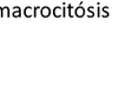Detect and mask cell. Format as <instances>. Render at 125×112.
<instances>
[{"mask_svg": "<svg viewBox=\"0 0 125 112\" xmlns=\"http://www.w3.org/2000/svg\"><path fill=\"white\" fill-rule=\"evenodd\" d=\"M52 14L56 17V18H60L62 17V8L60 6H56L53 8V11H52Z\"/></svg>", "mask_w": 125, "mask_h": 112, "instance_id": "obj_3", "label": "cell"}, {"mask_svg": "<svg viewBox=\"0 0 125 112\" xmlns=\"http://www.w3.org/2000/svg\"><path fill=\"white\" fill-rule=\"evenodd\" d=\"M1 15H2V7L0 6V17H1Z\"/></svg>", "mask_w": 125, "mask_h": 112, "instance_id": "obj_13", "label": "cell"}, {"mask_svg": "<svg viewBox=\"0 0 125 112\" xmlns=\"http://www.w3.org/2000/svg\"><path fill=\"white\" fill-rule=\"evenodd\" d=\"M87 18H93L96 14H94V7L93 6H90L89 8H87Z\"/></svg>", "mask_w": 125, "mask_h": 112, "instance_id": "obj_8", "label": "cell"}, {"mask_svg": "<svg viewBox=\"0 0 125 112\" xmlns=\"http://www.w3.org/2000/svg\"><path fill=\"white\" fill-rule=\"evenodd\" d=\"M67 17V7H62V18Z\"/></svg>", "mask_w": 125, "mask_h": 112, "instance_id": "obj_10", "label": "cell"}, {"mask_svg": "<svg viewBox=\"0 0 125 112\" xmlns=\"http://www.w3.org/2000/svg\"><path fill=\"white\" fill-rule=\"evenodd\" d=\"M12 17H14V18H19V17H21V8H20L19 6L13 7V12H12Z\"/></svg>", "mask_w": 125, "mask_h": 112, "instance_id": "obj_5", "label": "cell"}, {"mask_svg": "<svg viewBox=\"0 0 125 112\" xmlns=\"http://www.w3.org/2000/svg\"><path fill=\"white\" fill-rule=\"evenodd\" d=\"M24 15L26 17V18H31V17H33V7L31 6H26L24 8Z\"/></svg>", "mask_w": 125, "mask_h": 112, "instance_id": "obj_4", "label": "cell"}, {"mask_svg": "<svg viewBox=\"0 0 125 112\" xmlns=\"http://www.w3.org/2000/svg\"><path fill=\"white\" fill-rule=\"evenodd\" d=\"M85 13H86V10L82 6V2H80V5L74 8V14H76L77 18H83L84 15H85Z\"/></svg>", "mask_w": 125, "mask_h": 112, "instance_id": "obj_1", "label": "cell"}, {"mask_svg": "<svg viewBox=\"0 0 125 112\" xmlns=\"http://www.w3.org/2000/svg\"><path fill=\"white\" fill-rule=\"evenodd\" d=\"M52 13L51 8L49 6H44V7H40V15L42 18H49L50 15Z\"/></svg>", "mask_w": 125, "mask_h": 112, "instance_id": "obj_2", "label": "cell"}, {"mask_svg": "<svg viewBox=\"0 0 125 112\" xmlns=\"http://www.w3.org/2000/svg\"><path fill=\"white\" fill-rule=\"evenodd\" d=\"M38 11H40V7L35 6L34 8H33V17H38Z\"/></svg>", "mask_w": 125, "mask_h": 112, "instance_id": "obj_9", "label": "cell"}, {"mask_svg": "<svg viewBox=\"0 0 125 112\" xmlns=\"http://www.w3.org/2000/svg\"><path fill=\"white\" fill-rule=\"evenodd\" d=\"M107 10H109L107 7H104V8H103V12H104V14H103V17H104V18H106V17L109 15V11H107Z\"/></svg>", "mask_w": 125, "mask_h": 112, "instance_id": "obj_11", "label": "cell"}, {"mask_svg": "<svg viewBox=\"0 0 125 112\" xmlns=\"http://www.w3.org/2000/svg\"><path fill=\"white\" fill-rule=\"evenodd\" d=\"M96 15H97L98 18L100 17V7H99V2L97 4V14H96Z\"/></svg>", "mask_w": 125, "mask_h": 112, "instance_id": "obj_12", "label": "cell"}, {"mask_svg": "<svg viewBox=\"0 0 125 112\" xmlns=\"http://www.w3.org/2000/svg\"><path fill=\"white\" fill-rule=\"evenodd\" d=\"M74 8L76 7L72 6V5H67V15L71 17V18H73L76 14H74Z\"/></svg>", "mask_w": 125, "mask_h": 112, "instance_id": "obj_7", "label": "cell"}, {"mask_svg": "<svg viewBox=\"0 0 125 112\" xmlns=\"http://www.w3.org/2000/svg\"><path fill=\"white\" fill-rule=\"evenodd\" d=\"M12 15V13L10 12V7L8 6H5V7H2V18H10Z\"/></svg>", "mask_w": 125, "mask_h": 112, "instance_id": "obj_6", "label": "cell"}]
</instances>
